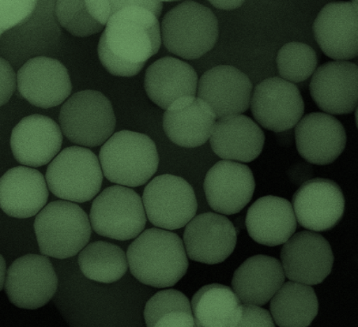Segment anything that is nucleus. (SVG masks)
<instances>
[{
	"label": "nucleus",
	"instance_id": "obj_12",
	"mask_svg": "<svg viewBox=\"0 0 358 327\" xmlns=\"http://www.w3.org/2000/svg\"><path fill=\"white\" fill-rule=\"evenodd\" d=\"M282 266L285 277L296 283H322L333 269L334 257L329 241L318 233L294 234L282 248Z\"/></svg>",
	"mask_w": 358,
	"mask_h": 327
},
{
	"label": "nucleus",
	"instance_id": "obj_40",
	"mask_svg": "<svg viewBox=\"0 0 358 327\" xmlns=\"http://www.w3.org/2000/svg\"><path fill=\"white\" fill-rule=\"evenodd\" d=\"M293 135L287 134V130L282 131L278 134V141L280 142L282 145L289 146L292 144Z\"/></svg>",
	"mask_w": 358,
	"mask_h": 327
},
{
	"label": "nucleus",
	"instance_id": "obj_31",
	"mask_svg": "<svg viewBox=\"0 0 358 327\" xmlns=\"http://www.w3.org/2000/svg\"><path fill=\"white\" fill-rule=\"evenodd\" d=\"M276 63L281 78L294 84L313 76L319 60L314 49L308 45L289 43L278 51Z\"/></svg>",
	"mask_w": 358,
	"mask_h": 327
},
{
	"label": "nucleus",
	"instance_id": "obj_22",
	"mask_svg": "<svg viewBox=\"0 0 358 327\" xmlns=\"http://www.w3.org/2000/svg\"><path fill=\"white\" fill-rule=\"evenodd\" d=\"M48 197L46 179L35 168L20 165L0 178V208L10 217L37 215L47 205Z\"/></svg>",
	"mask_w": 358,
	"mask_h": 327
},
{
	"label": "nucleus",
	"instance_id": "obj_8",
	"mask_svg": "<svg viewBox=\"0 0 358 327\" xmlns=\"http://www.w3.org/2000/svg\"><path fill=\"white\" fill-rule=\"evenodd\" d=\"M146 219L142 198L120 185L108 187L98 195L90 214L94 231L119 241L138 238L145 230Z\"/></svg>",
	"mask_w": 358,
	"mask_h": 327
},
{
	"label": "nucleus",
	"instance_id": "obj_13",
	"mask_svg": "<svg viewBox=\"0 0 358 327\" xmlns=\"http://www.w3.org/2000/svg\"><path fill=\"white\" fill-rule=\"evenodd\" d=\"M17 89L33 106H59L70 96L73 85L66 67L59 60L38 56L29 59L17 73Z\"/></svg>",
	"mask_w": 358,
	"mask_h": 327
},
{
	"label": "nucleus",
	"instance_id": "obj_37",
	"mask_svg": "<svg viewBox=\"0 0 358 327\" xmlns=\"http://www.w3.org/2000/svg\"><path fill=\"white\" fill-rule=\"evenodd\" d=\"M152 327H199L196 325L193 313L175 310L165 314L157 319Z\"/></svg>",
	"mask_w": 358,
	"mask_h": 327
},
{
	"label": "nucleus",
	"instance_id": "obj_7",
	"mask_svg": "<svg viewBox=\"0 0 358 327\" xmlns=\"http://www.w3.org/2000/svg\"><path fill=\"white\" fill-rule=\"evenodd\" d=\"M45 179L56 197L83 203L92 200L100 192L103 174L92 150L73 146L63 149L51 161Z\"/></svg>",
	"mask_w": 358,
	"mask_h": 327
},
{
	"label": "nucleus",
	"instance_id": "obj_19",
	"mask_svg": "<svg viewBox=\"0 0 358 327\" xmlns=\"http://www.w3.org/2000/svg\"><path fill=\"white\" fill-rule=\"evenodd\" d=\"M252 93L250 79L231 66L213 67L198 82V98L212 108L217 119L247 112Z\"/></svg>",
	"mask_w": 358,
	"mask_h": 327
},
{
	"label": "nucleus",
	"instance_id": "obj_39",
	"mask_svg": "<svg viewBox=\"0 0 358 327\" xmlns=\"http://www.w3.org/2000/svg\"><path fill=\"white\" fill-rule=\"evenodd\" d=\"M6 262L5 259L0 254V291L5 287L6 277Z\"/></svg>",
	"mask_w": 358,
	"mask_h": 327
},
{
	"label": "nucleus",
	"instance_id": "obj_25",
	"mask_svg": "<svg viewBox=\"0 0 358 327\" xmlns=\"http://www.w3.org/2000/svg\"><path fill=\"white\" fill-rule=\"evenodd\" d=\"M281 262L258 254L248 258L234 273L233 291L243 305H265L285 284Z\"/></svg>",
	"mask_w": 358,
	"mask_h": 327
},
{
	"label": "nucleus",
	"instance_id": "obj_6",
	"mask_svg": "<svg viewBox=\"0 0 358 327\" xmlns=\"http://www.w3.org/2000/svg\"><path fill=\"white\" fill-rule=\"evenodd\" d=\"M59 120L68 140L84 148L104 144L116 126L110 100L96 90H83L71 96L60 109Z\"/></svg>",
	"mask_w": 358,
	"mask_h": 327
},
{
	"label": "nucleus",
	"instance_id": "obj_20",
	"mask_svg": "<svg viewBox=\"0 0 358 327\" xmlns=\"http://www.w3.org/2000/svg\"><path fill=\"white\" fill-rule=\"evenodd\" d=\"M10 149L15 160L24 167L36 168L50 163L60 152L63 142L62 129L48 116H25L14 127Z\"/></svg>",
	"mask_w": 358,
	"mask_h": 327
},
{
	"label": "nucleus",
	"instance_id": "obj_32",
	"mask_svg": "<svg viewBox=\"0 0 358 327\" xmlns=\"http://www.w3.org/2000/svg\"><path fill=\"white\" fill-rule=\"evenodd\" d=\"M55 11L59 24L74 36H93L105 28L90 14L86 1L59 0Z\"/></svg>",
	"mask_w": 358,
	"mask_h": 327
},
{
	"label": "nucleus",
	"instance_id": "obj_3",
	"mask_svg": "<svg viewBox=\"0 0 358 327\" xmlns=\"http://www.w3.org/2000/svg\"><path fill=\"white\" fill-rule=\"evenodd\" d=\"M99 162L108 181L134 188L144 185L155 175L159 155L148 135L122 130L101 146Z\"/></svg>",
	"mask_w": 358,
	"mask_h": 327
},
{
	"label": "nucleus",
	"instance_id": "obj_24",
	"mask_svg": "<svg viewBox=\"0 0 358 327\" xmlns=\"http://www.w3.org/2000/svg\"><path fill=\"white\" fill-rule=\"evenodd\" d=\"M210 144L213 152L221 159L248 163L262 153L265 134L247 116H224L215 123Z\"/></svg>",
	"mask_w": 358,
	"mask_h": 327
},
{
	"label": "nucleus",
	"instance_id": "obj_2",
	"mask_svg": "<svg viewBox=\"0 0 358 327\" xmlns=\"http://www.w3.org/2000/svg\"><path fill=\"white\" fill-rule=\"evenodd\" d=\"M127 257L136 279L156 288L174 287L189 265L182 238L159 228L143 231L128 248Z\"/></svg>",
	"mask_w": 358,
	"mask_h": 327
},
{
	"label": "nucleus",
	"instance_id": "obj_15",
	"mask_svg": "<svg viewBox=\"0 0 358 327\" xmlns=\"http://www.w3.org/2000/svg\"><path fill=\"white\" fill-rule=\"evenodd\" d=\"M313 31L327 57L342 61L357 57V1L327 3L315 18Z\"/></svg>",
	"mask_w": 358,
	"mask_h": 327
},
{
	"label": "nucleus",
	"instance_id": "obj_41",
	"mask_svg": "<svg viewBox=\"0 0 358 327\" xmlns=\"http://www.w3.org/2000/svg\"><path fill=\"white\" fill-rule=\"evenodd\" d=\"M1 37H2V36H0V40H1Z\"/></svg>",
	"mask_w": 358,
	"mask_h": 327
},
{
	"label": "nucleus",
	"instance_id": "obj_27",
	"mask_svg": "<svg viewBox=\"0 0 358 327\" xmlns=\"http://www.w3.org/2000/svg\"><path fill=\"white\" fill-rule=\"evenodd\" d=\"M198 82L197 73L187 63L165 57L146 70L145 89L150 100L166 110L180 98L195 96Z\"/></svg>",
	"mask_w": 358,
	"mask_h": 327
},
{
	"label": "nucleus",
	"instance_id": "obj_14",
	"mask_svg": "<svg viewBox=\"0 0 358 327\" xmlns=\"http://www.w3.org/2000/svg\"><path fill=\"white\" fill-rule=\"evenodd\" d=\"M345 204L344 194L337 183L314 178L301 184L292 205L301 227L313 231H326L341 221Z\"/></svg>",
	"mask_w": 358,
	"mask_h": 327
},
{
	"label": "nucleus",
	"instance_id": "obj_30",
	"mask_svg": "<svg viewBox=\"0 0 358 327\" xmlns=\"http://www.w3.org/2000/svg\"><path fill=\"white\" fill-rule=\"evenodd\" d=\"M78 265L87 279L103 284L120 280L128 269L125 252L103 241L87 244L78 254Z\"/></svg>",
	"mask_w": 358,
	"mask_h": 327
},
{
	"label": "nucleus",
	"instance_id": "obj_17",
	"mask_svg": "<svg viewBox=\"0 0 358 327\" xmlns=\"http://www.w3.org/2000/svg\"><path fill=\"white\" fill-rule=\"evenodd\" d=\"M310 90L315 104L327 114H352L358 101L357 66L342 60L324 63L313 74Z\"/></svg>",
	"mask_w": 358,
	"mask_h": 327
},
{
	"label": "nucleus",
	"instance_id": "obj_36",
	"mask_svg": "<svg viewBox=\"0 0 358 327\" xmlns=\"http://www.w3.org/2000/svg\"><path fill=\"white\" fill-rule=\"evenodd\" d=\"M236 327H276L268 311L257 306L243 305V317Z\"/></svg>",
	"mask_w": 358,
	"mask_h": 327
},
{
	"label": "nucleus",
	"instance_id": "obj_4",
	"mask_svg": "<svg viewBox=\"0 0 358 327\" xmlns=\"http://www.w3.org/2000/svg\"><path fill=\"white\" fill-rule=\"evenodd\" d=\"M161 38L169 52L184 59H197L213 49L220 36L216 15L205 6L186 1L165 15Z\"/></svg>",
	"mask_w": 358,
	"mask_h": 327
},
{
	"label": "nucleus",
	"instance_id": "obj_18",
	"mask_svg": "<svg viewBox=\"0 0 358 327\" xmlns=\"http://www.w3.org/2000/svg\"><path fill=\"white\" fill-rule=\"evenodd\" d=\"M203 190L213 211L232 215L242 211L252 200L255 176L246 165L222 160L207 172Z\"/></svg>",
	"mask_w": 358,
	"mask_h": 327
},
{
	"label": "nucleus",
	"instance_id": "obj_11",
	"mask_svg": "<svg viewBox=\"0 0 358 327\" xmlns=\"http://www.w3.org/2000/svg\"><path fill=\"white\" fill-rule=\"evenodd\" d=\"M250 107L256 121L277 133L293 129L304 114L300 90L281 77L259 82L252 93Z\"/></svg>",
	"mask_w": 358,
	"mask_h": 327
},
{
	"label": "nucleus",
	"instance_id": "obj_23",
	"mask_svg": "<svg viewBox=\"0 0 358 327\" xmlns=\"http://www.w3.org/2000/svg\"><path fill=\"white\" fill-rule=\"evenodd\" d=\"M212 108L195 96L180 98L166 109L164 130L173 144L194 149L206 144L216 123Z\"/></svg>",
	"mask_w": 358,
	"mask_h": 327
},
{
	"label": "nucleus",
	"instance_id": "obj_10",
	"mask_svg": "<svg viewBox=\"0 0 358 327\" xmlns=\"http://www.w3.org/2000/svg\"><path fill=\"white\" fill-rule=\"evenodd\" d=\"M5 291L10 302L24 310H37L55 295L58 277L47 257L29 254L17 259L7 270Z\"/></svg>",
	"mask_w": 358,
	"mask_h": 327
},
{
	"label": "nucleus",
	"instance_id": "obj_35",
	"mask_svg": "<svg viewBox=\"0 0 358 327\" xmlns=\"http://www.w3.org/2000/svg\"><path fill=\"white\" fill-rule=\"evenodd\" d=\"M17 89V73L6 59L0 56V107L9 102Z\"/></svg>",
	"mask_w": 358,
	"mask_h": 327
},
{
	"label": "nucleus",
	"instance_id": "obj_26",
	"mask_svg": "<svg viewBox=\"0 0 358 327\" xmlns=\"http://www.w3.org/2000/svg\"><path fill=\"white\" fill-rule=\"evenodd\" d=\"M246 227L252 239L262 245L285 244L297 228L292 203L273 195L259 198L248 209Z\"/></svg>",
	"mask_w": 358,
	"mask_h": 327
},
{
	"label": "nucleus",
	"instance_id": "obj_28",
	"mask_svg": "<svg viewBox=\"0 0 358 327\" xmlns=\"http://www.w3.org/2000/svg\"><path fill=\"white\" fill-rule=\"evenodd\" d=\"M192 313L199 327H236L243 317V304L223 284L206 285L195 293Z\"/></svg>",
	"mask_w": 358,
	"mask_h": 327
},
{
	"label": "nucleus",
	"instance_id": "obj_33",
	"mask_svg": "<svg viewBox=\"0 0 358 327\" xmlns=\"http://www.w3.org/2000/svg\"><path fill=\"white\" fill-rule=\"evenodd\" d=\"M175 310L192 313L189 300L183 293L176 289H165L157 292L147 302L144 318L147 327H152L164 314Z\"/></svg>",
	"mask_w": 358,
	"mask_h": 327
},
{
	"label": "nucleus",
	"instance_id": "obj_1",
	"mask_svg": "<svg viewBox=\"0 0 358 327\" xmlns=\"http://www.w3.org/2000/svg\"><path fill=\"white\" fill-rule=\"evenodd\" d=\"M120 10L105 26L98 44L101 65L117 77L138 75L159 51L161 1L118 0Z\"/></svg>",
	"mask_w": 358,
	"mask_h": 327
},
{
	"label": "nucleus",
	"instance_id": "obj_9",
	"mask_svg": "<svg viewBox=\"0 0 358 327\" xmlns=\"http://www.w3.org/2000/svg\"><path fill=\"white\" fill-rule=\"evenodd\" d=\"M142 201L150 223L167 231L186 227L198 209L193 187L171 174L158 176L147 184Z\"/></svg>",
	"mask_w": 358,
	"mask_h": 327
},
{
	"label": "nucleus",
	"instance_id": "obj_34",
	"mask_svg": "<svg viewBox=\"0 0 358 327\" xmlns=\"http://www.w3.org/2000/svg\"><path fill=\"white\" fill-rule=\"evenodd\" d=\"M36 7L34 0H0V36L27 21Z\"/></svg>",
	"mask_w": 358,
	"mask_h": 327
},
{
	"label": "nucleus",
	"instance_id": "obj_38",
	"mask_svg": "<svg viewBox=\"0 0 358 327\" xmlns=\"http://www.w3.org/2000/svg\"><path fill=\"white\" fill-rule=\"evenodd\" d=\"M210 3L217 9L231 10L239 8V7L243 5L244 1H236V0H234V1L217 0H217H213V1H210Z\"/></svg>",
	"mask_w": 358,
	"mask_h": 327
},
{
	"label": "nucleus",
	"instance_id": "obj_29",
	"mask_svg": "<svg viewBox=\"0 0 358 327\" xmlns=\"http://www.w3.org/2000/svg\"><path fill=\"white\" fill-rule=\"evenodd\" d=\"M270 310L280 327H308L318 314L317 296L310 285L287 282L271 298Z\"/></svg>",
	"mask_w": 358,
	"mask_h": 327
},
{
	"label": "nucleus",
	"instance_id": "obj_16",
	"mask_svg": "<svg viewBox=\"0 0 358 327\" xmlns=\"http://www.w3.org/2000/svg\"><path fill=\"white\" fill-rule=\"evenodd\" d=\"M183 240L191 260L215 265L224 261L235 250L237 233L227 217L206 213L194 217L187 225Z\"/></svg>",
	"mask_w": 358,
	"mask_h": 327
},
{
	"label": "nucleus",
	"instance_id": "obj_21",
	"mask_svg": "<svg viewBox=\"0 0 358 327\" xmlns=\"http://www.w3.org/2000/svg\"><path fill=\"white\" fill-rule=\"evenodd\" d=\"M297 151L308 163L326 165L334 162L344 152L346 132L336 118L324 112H312L296 126Z\"/></svg>",
	"mask_w": 358,
	"mask_h": 327
},
{
	"label": "nucleus",
	"instance_id": "obj_5",
	"mask_svg": "<svg viewBox=\"0 0 358 327\" xmlns=\"http://www.w3.org/2000/svg\"><path fill=\"white\" fill-rule=\"evenodd\" d=\"M34 228L41 254L55 259L80 253L92 236L87 213L76 203L63 200L45 206L37 214Z\"/></svg>",
	"mask_w": 358,
	"mask_h": 327
}]
</instances>
